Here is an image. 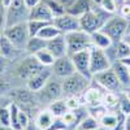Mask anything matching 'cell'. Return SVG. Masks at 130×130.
I'll return each mask as SVG.
<instances>
[{
    "label": "cell",
    "instance_id": "6da1fadb",
    "mask_svg": "<svg viewBox=\"0 0 130 130\" xmlns=\"http://www.w3.org/2000/svg\"><path fill=\"white\" fill-rule=\"evenodd\" d=\"M44 68L46 67H43L32 55L24 53L21 57H18L16 61L12 62L9 72L12 73V75L17 81H22L26 83L31 77H34L35 74L42 72Z\"/></svg>",
    "mask_w": 130,
    "mask_h": 130
},
{
    "label": "cell",
    "instance_id": "7a4b0ae2",
    "mask_svg": "<svg viewBox=\"0 0 130 130\" xmlns=\"http://www.w3.org/2000/svg\"><path fill=\"white\" fill-rule=\"evenodd\" d=\"M8 98L13 103H16L21 109L29 113V111H35L38 112L40 108H43L37 98V92L31 91L26 87V85H18L9 91Z\"/></svg>",
    "mask_w": 130,
    "mask_h": 130
},
{
    "label": "cell",
    "instance_id": "3957f363",
    "mask_svg": "<svg viewBox=\"0 0 130 130\" xmlns=\"http://www.w3.org/2000/svg\"><path fill=\"white\" fill-rule=\"evenodd\" d=\"M91 78L85 77L83 74L75 72L69 77L61 79L62 85V95L64 98L68 96H82L86 89L91 85Z\"/></svg>",
    "mask_w": 130,
    "mask_h": 130
},
{
    "label": "cell",
    "instance_id": "277c9868",
    "mask_svg": "<svg viewBox=\"0 0 130 130\" xmlns=\"http://www.w3.org/2000/svg\"><path fill=\"white\" fill-rule=\"evenodd\" d=\"M37 98H38V102L42 107H47L52 102L62 99L64 95H62L61 79L56 78L55 75H52L48 79V82L44 85V87L37 92Z\"/></svg>",
    "mask_w": 130,
    "mask_h": 130
},
{
    "label": "cell",
    "instance_id": "5b68a950",
    "mask_svg": "<svg viewBox=\"0 0 130 130\" xmlns=\"http://www.w3.org/2000/svg\"><path fill=\"white\" fill-rule=\"evenodd\" d=\"M129 25H130V22L127 20H125L120 14L115 13L100 27V30L104 31L105 34L112 39V42L115 43V42H118V40L124 39V37L127 34V31H129Z\"/></svg>",
    "mask_w": 130,
    "mask_h": 130
},
{
    "label": "cell",
    "instance_id": "8992f818",
    "mask_svg": "<svg viewBox=\"0 0 130 130\" xmlns=\"http://www.w3.org/2000/svg\"><path fill=\"white\" fill-rule=\"evenodd\" d=\"M30 16V9L26 7L24 0H12L5 9L4 27L26 22Z\"/></svg>",
    "mask_w": 130,
    "mask_h": 130
},
{
    "label": "cell",
    "instance_id": "52a82bcc",
    "mask_svg": "<svg viewBox=\"0 0 130 130\" xmlns=\"http://www.w3.org/2000/svg\"><path fill=\"white\" fill-rule=\"evenodd\" d=\"M65 42H67V50H68V55H73L75 52H79L83 50H89L92 47L91 43V37L83 30H75L64 34Z\"/></svg>",
    "mask_w": 130,
    "mask_h": 130
},
{
    "label": "cell",
    "instance_id": "ba28073f",
    "mask_svg": "<svg viewBox=\"0 0 130 130\" xmlns=\"http://www.w3.org/2000/svg\"><path fill=\"white\" fill-rule=\"evenodd\" d=\"M26 22L8 26V27H4V30H3V34L13 43V46L17 50L22 51V52H25V47L27 44V40L30 39V34H29Z\"/></svg>",
    "mask_w": 130,
    "mask_h": 130
},
{
    "label": "cell",
    "instance_id": "9c48e42d",
    "mask_svg": "<svg viewBox=\"0 0 130 130\" xmlns=\"http://www.w3.org/2000/svg\"><path fill=\"white\" fill-rule=\"evenodd\" d=\"M91 81L94 83H96L98 86H100V87L105 91H111V92H116V94L124 92L122 86H121L120 81H118L117 75H116V73L112 68L94 74Z\"/></svg>",
    "mask_w": 130,
    "mask_h": 130
},
{
    "label": "cell",
    "instance_id": "30bf717a",
    "mask_svg": "<svg viewBox=\"0 0 130 130\" xmlns=\"http://www.w3.org/2000/svg\"><path fill=\"white\" fill-rule=\"evenodd\" d=\"M112 68V61L108 56L105 50H100L96 47L90 48V73L91 77L96 73L104 72Z\"/></svg>",
    "mask_w": 130,
    "mask_h": 130
},
{
    "label": "cell",
    "instance_id": "8fae6325",
    "mask_svg": "<svg viewBox=\"0 0 130 130\" xmlns=\"http://www.w3.org/2000/svg\"><path fill=\"white\" fill-rule=\"evenodd\" d=\"M51 72H52V75H55L59 79H64L72 75L73 73H75V68L70 56L65 55L62 57H57L51 67Z\"/></svg>",
    "mask_w": 130,
    "mask_h": 130
},
{
    "label": "cell",
    "instance_id": "7c38bea8",
    "mask_svg": "<svg viewBox=\"0 0 130 130\" xmlns=\"http://www.w3.org/2000/svg\"><path fill=\"white\" fill-rule=\"evenodd\" d=\"M52 22L61 31V34H67V32H70V31L79 30V17L73 16L68 12L59 17H55Z\"/></svg>",
    "mask_w": 130,
    "mask_h": 130
},
{
    "label": "cell",
    "instance_id": "4fadbf2b",
    "mask_svg": "<svg viewBox=\"0 0 130 130\" xmlns=\"http://www.w3.org/2000/svg\"><path fill=\"white\" fill-rule=\"evenodd\" d=\"M105 90H103L100 86L91 82L86 91L82 95V102L86 107H96L103 104V98H104Z\"/></svg>",
    "mask_w": 130,
    "mask_h": 130
},
{
    "label": "cell",
    "instance_id": "5bb4252c",
    "mask_svg": "<svg viewBox=\"0 0 130 130\" xmlns=\"http://www.w3.org/2000/svg\"><path fill=\"white\" fill-rule=\"evenodd\" d=\"M70 59L74 64L75 72L83 74L87 78H92L90 73V48L73 53L70 55Z\"/></svg>",
    "mask_w": 130,
    "mask_h": 130
},
{
    "label": "cell",
    "instance_id": "9a60e30c",
    "mask_svg": "<svg viewBox=\"0 0 130 130\" xmlns=\"http://www.w3.org/2000/svg\"><path fill=\"white\" fill-rule=\"evenodd\" d=\"M25 52L22 51H20L17 50L14 46H13V43L10 42L3 32L0 34V56H3L10 61H16L18 57H21L24 55Z\"/></svg>",
    "mask_w": 130,
    "mask_h": 130
},
{
    "label": "cell",
    "instance_id": "2e32d148",
    "mask_svg": "<svg viewBox=\"0 0 130 130\" xmlns=\"http://www.w3.org/2000/svg\"><path fill=\"white\" fill-rule=\"evenodd\" d=\"M100 27H102V24L92 9L79 16V29L86 31L87 34H91V32L99 30Z\"/></svg>",
    "mask_w": 130,
    "mask_h": 130
},
{
    "label": "cell",
    "instance_id": "e0dca14e",
    "mask_svg": "<svg viewBox=\"0 0 130 130\" xmlns=\"http://www.w3.org/2000/svg\"><path fill=\"white\" fill-rule=\"evenodd\" d=\"M51 77H52L51 68H44L42 72H39L38 74H35L34 77H31L25 85H26V87L30 89L31 91L38 92L39 90H42L43 87H44V85L48 82V79Z\"/></svg>",
    "mask_w": 130,
    "mask_h": 130
},
{
    "label": "cell",
    "instance_id": "ac0fdd59",
    "mask_svg": "<svg viewBox=\"0 0 130 130\" xmlns=\"http://www.w3.org/2000/svg\"><path fill=\"white\" fill-rule=\"evenodd\" d=\"M55 116L52 115V112L48 109L47 107H43L38 111V113L35 115V117L32 118V122L37 126L38 130H48L53 121H55Z\"/></svg>",
    "mask_w": 130,
    "mask_h": 130
},
{
    "label": "cell",
    "instance_id": "d6986e66",
    "mask_svg": "<svg viewBox=\"0 0 130 130\" xmlns=\"http://www.w3.org/2000/svg\"><path fill=\"white\" fill-rule=\"evenodd\" d=\"M47 50L52 53L55 59L62 57L65 55H68V50H67V42H65L64 34L57 35L56 38L47 40Z\"/></svg>",
    "mask_w": 130,
    "mask_h": 130
},
{
    "label": "cell",
    "instance_id": "ffe728a7",
    "mask_svg": "<svg viewBox=\"0 0 130 130\" xmlns=\"http://www.w3.org/2000/svg\"><path fill=\"white\" fill-rule=\"evenodd\" d=\"M40 20V21H46V22H52L53 21V14L51 12V9L46 4L44 0H42L40 3H38L35 7H32L30 9V16L29 20Z\"/></svg>",
    "mask_w": 130,
    "mask_h": 130
},
{
    "label": "cell",
    "instance_id": "44dd1931",
    "mask_svg": "<svg viewBox=\"0 0 130 130\" xmlns=\"http://www.w3.org/2000/svg\"><path fill=\"white\" fill-rule=\"evenodd\" d=\"M112 69L115 70L118 81H120V83L122 86V89L125 91L130 90V72H129V68L125 64H122L121 61L117 60L112 64Z\"/></svg>",
    "mask_w": 130,
    "mask_h": 130
},
{
    "label": "cell",
    "instance_id": "7402d4cb",
    "mask_svg": "<svg viewBox=\"0 0 130 130\" xmlns=\"http://www.w3.org/2000/svg\"><path fill=\"white\" fill-rule=\"evenodd\" d=\"M120 117H121V112L120 111H107L100 118H99V124L102 129L105 130H113L118 121H120Z\"/></svg>",
    "mask_w": 130,
    "mask_h": 130
},
{
    "label": "cell",
    "instance_id": "603a6c76",
    "mask_svg": "<svg viewBox=\"0 0 130 130\" xmlns=\"http://www.w3.org/2000/svg\"><path fill=\"white\" fill-rule=\"evenodd\" d=\"M90 37H91L92 47L100 48V50H108V48L113 44L112 39L108 37L104 31H102L100 29L96 30V31H94V32H91Z\"/></svg>",
    "mask_w": 130,
    "mask_h": 130
},
{
    "label": "cell",
    "instance_id": "cb8c5ba5",
    "mask_svg": "<svg viewBox=\"0 0 130 130\" xmlns=\"http://www.w3.org/2000/svg\"><path fill=\"white\" fill-rule=\"evenodd\" d=\"M18 85L20 83H17V79L9 70L4 74H0V96H8L9 91Z\"/></svg>",
    "mask_w": 130,
    "mask_h": 130
},
{
    "label": "cell",
    "instance_id": "d4e9b609",
    "mask_svg": "<svg viewBox=\"0 0 130 130\" xmlns=\"http://www.w3.org/2000/svg\"><path fill=\"white\" fill-rule=\"evenodd\" d=\"M94 3L91 2V0H75V2L67 9V12L73 14V16H82L83 13L89 12V10H91L94 8Z\"/></svg>",
    "mask_w": 130,
    "mask_h": 130
},
{
    "label": "cell",
    "instance_id": "484cf974",
    "mask_svg": "<svg viewBox=\"0 0 130 130\" xmlns=\"http://www.w3.org/2000/svg\"><path fill=\"white\" fill-rule=\"evenodd\" d=\"M43 48H47V40L39 38L38 35L30 37L27 40V44L25 47V53L26 55H35V53Z\"/></svg>",
    "mask_w": 130,
    "mask_h": 130
},
{
    "label": "cell",
    "instance_id": "4316f807",
    "mask_svg": "<svg viewBox=\"0 0 130 130\" xmlns=\"http://www.w3.org/2000/svg\"><path fill=\"white\" fill-rule=\"evenodd\" d=\"M60 34H61V31L53 25V22H48L46 26H43L40 29V31L38 32V37L42 38V39H44V40H50V39L56 38Z\"/></svg>",
    "mask_w": 130,
    "mask_h": 130
},
{
    "label": "cell",
    "instance_id": "83f0119b",
    "mask_svg": "<svg viewBox=\"0 0 130 130\" xmlns=\"http://www.w3.org/2000/svg\"><path fill=\"white\" fill-rule=\"evenodd\" d=\"M32 56H34L43 65V67H46V68H51L53 65V62H55V60H56L55 56H53L47 48H43V50L38 51L35 55H32Z\"/></svg>",
    "mask_w": 130,
    "mask_h": 130
},
{
    "label": "cell",
    "instance_id": "f1b7e54d",
    "mask_svg": "<svg viewBox=\"0 0 130 130\" xmlns=\"http://www.w3.org/2000/svg\"><path fill=\"white\" fill-rule=\"evenodd\" d=\"M75 129H79V130H98V129H100V124H99V120H98V118H95L91 115H87L85 118H82L81 122L77 125Z\"/></svg>",
    "mask_w": 130,
    "mask_h": 130
},
{
    "label": "cell",
    "instance_id": "f546056e",
    "mask_svg": "<svg viewBox=\"0 0 130 130\" xmlns=\"http://www.w3.org/2000/svg\"><path fill=\"white\" fill-rule=\"evenodd\" d=\"M47 108L52 112V115L55 116V117H61L65 112L68 111V108H67V104H65L64 98H62V99H59V100L52 102L50 105H47Z\"/></svg>",
    "mask_w": 130,
    "mask_h": 130
},
{
    "label": "cell",
    "instance_id": "4dcf8cb0",
    "mask_svg": "<svg viewBox=\"0 0 130 130\" xmlns=\"http://www.w3.org/2000/svg\"><path fill=\"white\" fill-rule=\"evenodd\" d=\"M103 105L107 109H115L116 107H118V94L105 91L103 98Z\"/></svg>",
    "mask_w": 130,
    "mask_h": 130
},
{
    "label": "cell",
    "instance_id": "1f68e13d",
    "mask_svg": "<svg viewBox=\"0 0 130 130\" xmlns=\"http://www.w3.org/2000/svg\"><path fill=\"white\" fill-rule=\"evenodd\" d=\"M47 24H48V22H46V21H40V20H32V18L27 20L26 25H27V30H29L30 37L38 35V32L40 31V29H42L43 26H46Z\"/></svg>",
    "mask_w": 130,
    "mask_h": 130
},
{
    "label": "cell",
    "instance_id": "d6a6232c",
    "mask_svg": "<svg viewBox=\"0 0 130 130\" xmlns=\"http://www.w3.org/2000/svg\"><path fill=\"white\" fill-rule=\"evenodd\" d=\"M44 2L48 5V8L51 9V12L53 14V18L67 13V8H65L60 2H57V0H44Z\"/></svg>",
    "mask_w": 130,
    "mask_h": 130
},
{
    "label": "cell",
    "instance_id": "836d02e7",
    "mask_svg": "<svg viewBox=\"0 0 130 130\" xmlns=\"http://www.w3.org/2000/svg\"><path fill=\"white\" fill-rule=\"evenodd\" d=\"M118 111L122 112L125 116L130 115V98L126 92L118 94Z\"/></svg>",
    "mask_w": 130,
    "mask_h": 130
},
{
    "label": "cell",
    "instance_id": "e575fe53",
    "mask_svg": "<svg viewBox=\"0 0 130 130\" xmlns=\"http://www.w3.org/2000/svg\"><path fill=\"white\" fill-rule=\"evenodd\" d=\"M9 109H10V126L14 130H20L18 125V115H20V107L16 103H10L9 104Z\"/></svg>",
    "mask_w": 130,
    "mask_h": 130
},
{
    "label": "cell",
    "instance_id": "d590c367",
    "mask_svg": "<svg viewBox=\"0 0 130 130\" xmlns=\"http://www.w3.org/2000/svg\"><path fill=\"white\" fill-rule=\"evenodd\" d=\"M65 104H67V108L69 111H74V109H78L79 107L85 105L82 102V96H68V98H64Z\"/></svg>",
    "mask_w": 130,
    "mask_h": 130
},
{
    "label": "cell",
    "instance_id": "8d00e7d4",
    "mask_svg": "<svg viewBox=\"0 0 130 130\" xmlns=\"http://www.w3.org/2000/svg\"><path fill=\"white\" fill-rule=\"evenodd\" d=\"M0 125L10 126V109L9 105H4L0 108Z\"/></svg>",
    "mask_w": 130,
    "mask_h": 130
},
{
    "label": "cell",
    "instance_id": "74e56055",
    "mask_svg": "<svg viewBox=\"0 0 130 130\" xmlns=\"http://www.w3.org/2000/svg\"><path fill=\"white\" fill-rule=\"evenodd\" d=\"M117 14H120L121 17H124L125 20H127L130 22V0H125L120 5V8L117 10Z\"/></svg>",
    "mask_w": 130,
    "mask_h": 130
},
{
    "label": "cell",
    "instance_id": "f35d334b",
    "mask_svg": "<svg viewBox=\"0 0 130 130\" xmlns=\"http://www.w3.org/2000/svg\"><path fill=\"white\" fill-rule=\"evenodd\" d=\"M100 7H102L104 10H107L108 13H111V14L117 13V5H116V3H115V0H102Z\"/></svg>",
    "mask_w": 130,
    "mask_h": 130
},
{
    "label": "cell",
    "instance_id": "ab89813d",
    "mask_svg": "<svg viewBox=\"0 0 130 130\" xmlns=\"http://www.w3.org/2000/svg\"><path fill=\"white\" fill-rule=\"evenodd\" d=\"M10 67H12V61L3 57V56H0V74L7 73L10 69Z\"/></svg>",
    "mask_w": 130,
    "mask_h": 130
},
{
    "label": "cell",
    "instance_id": "60d3db41",
    "mask_svg": "<svg viewBox=\"0 0 130 130\" xmlns=\"http://www.w3.org/2000/svg\"><path fill=\"white\" fill-rule=\"evenodd\" d=\"M4 22H5V7L3 4V0H0V25L4 27Z\"/></svg>",
    "mask_w": 130,
    "mask_h": 130
},
{
    "label": "cell",
    "instance_id": "b9f144b4",
    "mask_svg": "<svg viewBox=\"0 0 130 130\" xmlns=\"http://www.w3.org/2000/svg\"><path fill=\"white\" fill-rule=\"evenodd\" d=\"M10 103H12V100H10L8 96H0V108L4 107V105H9Z\"/></svg>",
    "mask_w": 130,
    "mask_h": 130
},
{
    "label": "cell",
    "instance_id": "7bdbcfd3",
    "mask_svg": "<svg viewBox=\"0 0 130 130\" xmlns=\"http://www.w3.org/2000/svg\"><path fill=\"white\" fill-rule=\"evenodd\" d=\"M25 2V4H26V7L29 8V9H31L32 7H35L38 3H40L42 0H24Z\"/></svg>",
    "mask_w": 130,
    "mask_h": 130
},
{
    "label": "cell",
    "instance_id": "ee69618b",
    "mask_svg": "<svg viewBox=\"0 0 130 130\" xmlns=\"http://www.w3.org/2000/svg\"><path fill=\"white\" fill-rule=\"evenodd\" d=\"M57 2H60V3H61V4L65 7V8L68 9V8H69V7H70V5H72L74 2H75V0H57Z\"/></svg>",
    "mask_w": 130,
    "mask_h": 130
},
{
    "label": "cell",
    "instance_id": "f6af8a7d",
    "mask_svg": "<svg viewBox=\"0 0 130 130\" xmlns=\"http://www.w3.org/2000/svg\"><path fill=\"white\" fill-rule=\"evenodd\" d=\"M125 130H130V115L125 116Z\"/></svg>",
    "mask_w": 130,
    "mask_h": 130
},
{
    "label": "cell",
    "instance_id": "bcb514c9",
    "mask_svg": "<svg viewBox=\"0 0 130 130\" xmlns=\"http://www.w3.org/2000/svg\"><path fill=\"white\" fill-rule=\"evenodd\" d=\"M22 130H38V129H37V126L34 125V122L31 121V122L29 124V126H26V127H25V129H22Z\"/></svg>",
    "mask_w": 130,
    "mask_h": 130
},
{
    "label": "cell",
    "instance_id": "7dc6e473",
    "mask_svg": "<svg viewBox=\"0 0 130 130\" xmlns=\"http://www.w3.org/2000/svg\"><path fill=\"white\" fill-rule=\"evenodd\" d=\"M0 130H14L12 126H3V125H0Z\"/></svg>",
    "mask_w": 130,
    "mask_h": 130
},
{
    "label": "cell",
    "instance_id": "c3c4849f",
    "mask_svg": "<svg viewBox=\"0 0 130 130\" xmlns=\"http://www.w3.org/2000/svg\"><path fill=\"white\" fill-rule=\"evenodd\" d=\"M91 2L95 4V5H100V3H102V0H91Z\"/></svg>",
    "mask_w": 130,
    "mask_h": 130
},
{
    "label": "cell",
    "instance_id": "681fc988",
    "mask_svg": "<svg viewBox=\"0 0 130 130\" xmlns=\"http://www.w3.org/2000/svg\"><path fill=\"white\" fill-rule=\"evenodd\" d=\"M3 30H4V27H3L2 25H0V34H2V32H3Z\"/></svg>",
    "mask_w": 130,
    "mask_h": 130
},
{
    "label": "cell",
    "instance_id": "f907efd6",
    "mask_svg": "<svg viewBox=\"0 0 130 130\" xmlns=\"http://www.w3.org/2000/svg\"><path fill=\"white\" fill-rule=\"evenodd\" d=\"M74 130H79V129H74ZM98 130H100V129H98Z\"/></svg>",
    "mask_w": 130,
    "mask_h": 130
},
{
    "label": "cell",
    "instance_id": "816d5d0a",
    "mask_svg": "<svg viewBox=\"0 0 130 130\" xmlns=\"http://www.w3.org/2000/svg\"><path fill=\"white\" fill-rule=\"evenodd\" d=\"M127 68H129V72H130V67H127Z\"/></svg>",
    "mask_w": 130,
    "mask_h": 130
},
{
    "label": "cell",
    "instance_id": "f5cc1de1",
    "mask_svg": "<svg viewBox=\"0 0 130 130\" xmlns=\"http://www.w3.org/2000/svg\"><path fill=\"white\" fill-rule=\"evenodd\" d=\"M129 31H130V25H129Z\"/></svg>",
    "mask_w": 130,
    "mask_h": 130
}]
</instances>
